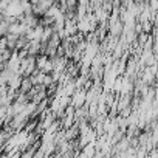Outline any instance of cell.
Instances as JSON below:
<instances>
[{
	"label": "cell",
	"mask_w": 158,
	"mask_h": 158,
	"mask_svg": "<svg viewBox=\"0 0 158 158\" xmlns=\"http://www.w3.org/2000/svg\"><path fill=\"white\" fill-rule=\"evenodd\" d=\"M31 87H33V82H31V79H30L28 76H22V81H20V87H19V90H17V92H20V93H28V92L31 90Z\"/></svg>",
	"instance_id": "6da1fadb"
},
{
	"label": "cell",
	"mask_w": 158,
	"mask_h": 158,
	"mask_svg": "<svg viewBox=\"0 0 158 158\" xmlns=\"http://www.w3.org/2000/svg\"><path fill=\"white\" fill-rule=\"evenodd\" d=\"M65 5H67V10L76 11V8H77V0H65Z\"/></svg>",
	"instance_id": "7a4b0ae2"
}]
</instances>
